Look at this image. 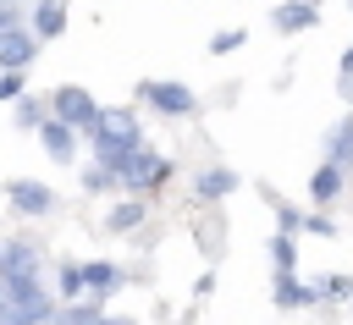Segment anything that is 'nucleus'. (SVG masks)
Wrapping results in <instances>:
<instances>
[{"label":"nucleus","instance_id":"1","mask_svg":"<svg viewBox=\"0 0 353 325\" xmlns=\"http://www.w3.org/2000/svg\"><path fill=\"white\" fill-rule=\"evenodd\" d=\"M55 308L39 281H0V325H50Z\"/></svg>","mask_w":353,"mask_h":325},{"label":"nucleus","instance_id":"2","mask_svg":"<svg viewBox=\"0 0 353 325\" xmlns=\"http://www.w3.org/2000/svg\"><path fill=\"white\" fill-rule=\"evenodd\" d=\"M88 132H94V149H138V116L132 110H99Z\"/></svg>","mask_w":353,"mask_h":325},{"label":"nucleus","instance_id":"3","mask_svg":"<svg viewBox=\"0 0 353 325\" xmlns=\"http://www.w3.org/2000/svg\"><path fill=\"white\" fill-rule=\"evenodd\" d=\"M50 110H55V121H61V127H94V116H99L94 94H88V88H77V83L55 88V94H50Z\"/></svg>","mask_w":353,"mask_h":325},{"label":"nucleus","instance_id":"4","mask_svg":"<svg viewBox=\"0 0 353 325\" xmlns=\"http://www.w3.org/2000/svg\"><path fill=\"white\" fill-rule=\"evenodd\" d=\"M0 281H39V248L33 242H6L0 248Z\"/></svg>","mask_w":353,"mask_h":325},{"label":"nucleus","instance_id":"5","mask_svg":"<svg viewBox=\"0 0 353 325\" xmlns=\"http://www.w3.org/2000/svg\"><path fill=\"white\" fill-rule=\"evenodd\" d=\"M165 176V160H154V154H143V149H132L121 165H116V182H127V187H143V182H160Z\"/></svg>","mask_w":353,"mask_h":325},{"label":"nucleus","instance_id":"6","mask_svg":"<svg viewBox=\"0 0 353 325\" xmlns=\"http://www.w3.org/2000/svg\"><path fill=\"white\" fill-rule=\"evenodd\" d=\"M6 198H11L22 215H50V209H55V193H50L44 182H11Z\"/></svg>","mask_w":353,"mask_h":325},{"label":"nucleus","instance_id":"7","mask_svg":"<svg viewBox=\"0 0 353 325\" xmlns=\"http://www.w3.org/2000/svg\"><path fill=\"white\" fill-rule=\"evenodd\" d=\"M33 50H39V39H33V33H22V28L0 33V72H17V66H28V61H33Z\"/></svg>","mask_w":353,"mask_h":325},{"label":"nucleus","instance_id":"8","mask_svg":"<svg viewBox=\"0 0 353 325\" xmlns=\"http://www.w3.org/2000/svg\"><path fill=\"white\" fill-rule=\"evenodd\" d=\"M143 94H149L154 110H165V116H188V110H193V94H188L182 83H149Z\"/></svg>","mask_w":353,"mask_h":325},{"label":"nucleus","instance_id":"9","mask_svg":"<svg viewBox=\"0 0 353 325\" xmlns=\"http://www.w3.org/2000/svg\"><path fill=\"white\" fill-rule=\"evenodd\" d=\"M281 33H303V28H314V6H303V0H287V6H276V17H270Z\"/></svg>","mask_w":353,"mask_h":325},{"label":"nucleus","instance_id":"10","mask_svg":"<svg viewBox=\"0 0 353 325\" xmlns=\"http://www.w3.org/2000/svg\"><path fill=\"white\" fill-rule=\"evenodd\" d=\"M39 138H44V149H50L55 160H72V154H77V138H72V127H61V121H39Z\"/></svg>","mask_w":353,"mask_h":325},{"label":"nucleus","instance_id":"11","mask_svg":"<svg viewBox=\"0 0 353 325\" xmlns=\"http://www.w3.org/2000/svg\"><path fill=\"white\" fill-rule=\"evenodd\" d=\"M33 28H39L44 39H55V33L66 28V11H61V0H39V11H33Z\"/></svg>","mask_w":353,"mask_h":325},{"label":"nucleus","instance_id":"12","mask_svg":"<svg viewBox=\"0 0 353 325\" xmlns=\"http://www.w3.org/2000/svg\"><path fill=\"white\" fill-rule=\"evenodd\" d=\"M77 275H83V286H94V292H110V286L121 281V270H116V264H99V259H94V264H77Z\"/></svg>","mask_w":353,"mask_h":325},{"label":"nucleus","instance_id":"13","mask_svg":"<svg viewBox=\"0 0 353 325\" xmlns=\"http://www.w3.org/2000/svg\"><path fill=\"white\" fill-rule=\"evenodd\" d=\"M336 187H342V171H336V165H320V171H314V182H309V193H314L320 204H325V198H336Z\"/></svg>","mask_w":353,"mask_h":325},{"label":"nucleus","instance_id":"14","mask_svg":"<svg viewBox=\"0 0 353 325\" xmlns=\"http://www.w3.org/2000/svg\"><path fill=\"white\" fill-rule=\"evenodd\" d=\"M232 187H237L232 171H204V176H199V193H204V198H221V193H232Z\"/></svg>","mask_w":353,"mask_h":325},{"label":"nucleus","instance_id":"15","mask_svg":"<svg viewBox=\"0 0 353 325\" xmlns=\"http://www.w3.org/2000/svg\"><path fill=\"white\" fill-rule=\"evenodd\" d=\"M309 297H314V292H309V286H298L292 275H281V281H276V303H281V308H298V303H309Z\"/></svg>","mask_w":353,"mask_h":325},{"label":"nucleus","instance_id":"16","mask_svg":"<svg viewBox=\"0 0 353 325\" xmlns=\"http://www.w3.org/2000/svg\"><path fill=\"white\" fill-rule=\"evenodd\" d=\"M342 160H353V121H342L331 132V165H342Z\"/></svg>","mask_w":353,"mask_h":325},{"label":"nucleus","instance_id":"17","mask_svg":"<svg viewBox=\"0 0 353 325\" xmlns=\"http://www.w3.org/2000/svg\"><path fill=\"white\" fill-rule=\"evenodd\" d=\"M143 220V204H121V209H110V231H127V226H138Z\"/></svg>","mask_w":353,"mask_h":325},{"label":"nucleus","instance_id":"18","mask_svg":"<svg viewBox=\"0 0 353 325\" xmlns=\"http://www.w3.org/2000/svg\"><path fill=\"white\" fill-rule=\"evenodd\" d=\"M270 248H276V264H281V275H287V270H292V259H298V248H292V237H276Z\"/></svg>","mask_w":353,"mask_h":325},{"label":"nucleus","instance_id":"19","mask_svg":"<svg viewBox=\"0 0 353 325\" xmlns=\"http://www.w3.org/2000/svg\"><path fill=\"white\" fill-rule=\"evenodd\" d=\"M83 292V275H77V264H61V297H77Z\"/></svg>","mask_w":353,"mask_h":325},{"label":"nucleus","instance_id":"20","mask_svg":"<svg viewBox=\"0 0 353 325\" xmlns=\"http://www.w3.org/2000/svg\"><path fill=\"white\" fill-rule=\"evenodd\" d=\"M237 44H243V33H237V28H232V33H215V39H210V50H215V55H226V50H237Z\"/></svg>","mask_w":353,"mask_h":325},{"label":"nucleus","instance_id":"21","mask_svg":"<svg viewBox=\"0 0 353 325\" xmlns=\"http://www.w3.org/2000/svg\"><path fill=\"white\" fill-rule=\"evenodd\" d=\"M17 94H22V72H6L0 77V99H17Z\"/></svg>","mask_w":353,"mask_h":325},{"label":"nucleus","instance_id":"22","mask_svg":"<svg viewBox=\"0 0 353 325\" xmlns=\"http://www.w3.org/2000/svg\"><path fill=\"white\" fill-rule=\"evenodd\" d=\"M331 297H353V281L347 275H331Z\"/></svg>","mask_w":353,"mask_h":325},{"label":"nucleus","instance_id":"23","mask_svg":"<svg viewBox=\"0 0 353 325\" xmlns=\"http://www.w3.org/2000/svg\"><path fill=\"white\" fill-rule=\"evenodd\" d=\"M11 28H17V11H11V6H0V33H11Z\"/></svg>","mask_w":353,"mask_h":325},{"label":"nucleus","instance_id":"24","mask_svg":"<svg viewBox=\"0 0 353 325\" xmlns=\"http://www.w3.org/2000/svg\"><path fill=\"white\" fill-rule=\"evenodd\" d=\"M94 325H132V319H105V314H99V319H94Z\"/></svg>","mask_w":353,"mask_h":325},{"label":"nucleus","instance_id":"25","mask_svg":"<svg viewBox=\"0 0 353 325\" xmlns=\"http://www.w3.org/2000/svg\"><path fill=\"white\" fill-rule=\"evenodd\" d=\"M0 6H17V0H0Z\"/></svg>","mask_w":353,"mask_h":325},{"label":"nucleus","instance_id":"26","mask_svg":"<svg viewBox=\"0 0 353 325\" xmlns=\"http://www.w3.org/2000/svg\"><path fill=\"white\" fill-rule=\"evenodd\" d=\"M347 6H353V0H347Z\"/></svg>","mask_w":353,"mask_h":325},{"label":"nucleus","instance_id":"27","mask_svg":"<svg viewBox=\"0 0 353 325\" xmlns=\"http://www.w3.org/2000/svg\"><path fill=\"white\" fill-rule=\"evenodd\" d=\"M303 6H309V0H303Z\"/></svg>","mask_w":353,"mask_h":325}]
</instances>
